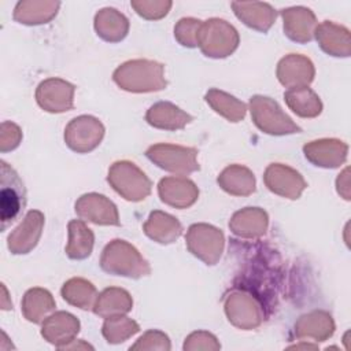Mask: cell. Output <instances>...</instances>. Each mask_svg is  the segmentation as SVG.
Wrapping results in <instances>:
<instances>
[{"instance_id": "29", "label": "cell", "mask_w": 351, "mask_h": 351, "mask_svg": "<svg viewBox=\"0 0 351 351\" xmlns=\"http://www.w3.org/2000/svg\"><path fill=\"white\" fill-rule=\"evenodd\" d=\"M284 99L288 107L303 118H314L322 111V103L318 95L307 86L288 89L284 93Z\"/></svg>"}, {"instance_id": "17", "label": "cell", "mask_w": 351, "mask_h": 351, "mask_svg": "<svg viewBox=\"0 0 351 351\" xmlns=\"http://www.w3.org/2000/svg\"><path fill=\"white\" fill-rule=\"evenodd\" d=\"M44 226V215L38 210H32L26 214L22 223L8 236V248L12 254H27L32 251Z\"/></svg>"}, {"instance_id": "30", "label": "cell", "mask_w": 351, "mask_h": 351, "mask_svg": "<svg viewBox=\"0 0 351 351\" xmlns=\"http://www.w3.org/2000/svg\"><path fill=\"white\" fill-rule=\"evenodd\" d=\"M55 308V300L52 295L43 288L29 289L22 302V311L27 321L40 324L45 319L47 314Z\"/></svg>"}, {"instance_id": "3", "label": "cell", "mask_w": 351, "mask_h": 351, "mask_svg": "<svg viewBox=\"0 0 351 351\" xmlns=\"http://www.w3.org/2000/svg\"><path fill=\"white\" fill-rule=\"evenodd\" d=\"M254 123L265 133L273 136L299 133L302 129L270 97L254 96L250 100Z\"/></svg>"}, {"instance_id": "39", "label": "cell", "mask_w": 351, "mask_h": 351, "mask_svg": "<svg viewBox=\"0 0 351 351\" xmlns=\"http://www.w3.org/2000/svg\"><path fill=\"white\" fill-rule=\"evenodd\" d=\"M336 185H337V192L346 200H350V193H348V169H344V171L341 174H339Z\"/></svg>"}, {"instance_id": "4", "label": "cell", "mask_w": 351, "mask_h": 351, "mask_svg": "<svg viewBox=\"0 0 351 351\" xmlns=\"http://www.w3.org/2000/svg\"><path fill=\"white\" fill-rule=\"evenodd\" d=\"M239 45V34L233 26L222 19L202 23L197 33V47L210 58H226Z\"/></svg>"}, {"instance_id": "32", "label": "cell", "mask_w": 351, "mask_h": 351, "mask_svg": "<svg viewBox=\"0 0 351 351\" xmlns=\"http://www.w3.org/2000/svg\"><path fill=\"white\" fill-rule=\"evenodd\" d=\"M63 299L82 310H90L97 299L96 288L84 278H71L62 287Z\"/></svg>"}, {"instance_id": "5", "label": "cell", "mask_w": 351, "mask_h": 351, "mask_svg": "<svg viewBox=\"0 0 351 351\" xmlns=\"http://www.w3.org/2000/svg\"><path fill=\"white\" fill-rule=\"evenodd\" d=\"M107 181L126 200L138 202L145 199L151 192V181L132 162H115L110 170Z\"/></svg>"}, {"instance_id": "13", "label": "cell", "mask_w": 351, "mask_h": 351, "mask_svg": "<svg viewBox=\"0 0 351 351\" xmlns=\"http://www.w3.org/2000/svg\"><path fill=\"white\" fill-rule=\"evenodd\" d=\"M303 152L306 159L314 166L335 169L346 162L348 145L336 138H322L306 144Z\"/></svg>"}, {"instance_id": "16", "label": "cell", "mask_w": 351, "mask_h": 351, "mask_svg": "<svg viewBox=\"0 0 351 351\" xmlns=\"http://www.w3.org/2000/svg\"><path fill=\"white\" fill-rule=\"evenodd\" d=\"M78 332L80 321L73 314L66 311H58L45 318L41 329L43 337L60 350L74 341Z\"/></svg>"}, {"instance_id": "10", "label": "cell", "mask_w": 351, "mask_h": 351, "mask_svg": "<svg viewBox=\"0 0 351 351\" xmlns=\"http://www.w3.org/2000/svg\"><path fill=\"white\" fill-rule=\"evenodd\" d=\"M225 313L237 328L254 329L263 321V307L247 293H232L226 298Z\"/></svg>"}, {"instance_id": "6", "label": "cell", "mask_w": 351, "mask_h": 351, "mask_svg": "<svg viewBox=\"0 0 351 351\" xmlns=\"http://www.w3.org/2000/svg\"><path fill=\"white\" fill-rule=\"evenodd\" d=\"M26 204V191L19 176L12 167L1 160L0 186V221L4 232L21 214Z\"/></svg>"}, {"instance_id": "12", "label": "cell", "mask_w": 351, "mask_h": 351, "mask_svg": "<svg viewBox=\"0 0 351 351\" xmlns=\"http://www.w3.org/2000/svg\"><path fill=\"white\" fill-rule=\"evenodd\" d=\"M263 180L273 193L288 199H298L307 186L306 181L296 170L281 163L270 165L265 171Z\"/></svg>"}, {"instance_id": "9", "label": "cell", "mask_w": 351, "mask_h": 351, "mask_svg": "<svg viewBox=\"0 0 351 351\" xmlns=\"http://www.w3.org/2000/svg\"><path fill=\"white\" fill-rule=\"evenodd\" d=\"M104 136L101 122L90 115L74 118L64 130L66 144L75 152L85 154L95 149Z\"/></svg>"}, {"instance_id": "34", "label": "cell", "mask_w": 351, "mask_h": 351, "mask_svg": "<svg viewBox=\"0 0 351 351\" xmlns=\"http://www.w3.org/2000/svg\"><path fill=\"white\" fill-rule=\"evenodd\" d=\"M138 330H140V326L136 321L123 315H115V317L106 318L101 333L107 340V343L119 344L126 339H129L130 336L136 335Z\"/></svg>"}, {"instance_id": "31", "label": "cell", "mask_w": 351, "mask_h": 351, "mask_svg": "<svg viewBox=\"0 0 351 351\" xmlns=\"http://www.w3.org/2000/svg\"><path fill=\"white\" fill-rule=\"evenodd\" d=\"M93 233L80 219L69 222V243L66 245V254L71 259H85L90 255L93 248Z\"/></svg>"}, {"instance_id": "20", "label": "cell", "mask_w": 351, "mask_h": 351, "mask_svg": "<svg viewBox=\"0 0 351 351\" xmlns=\"http://www.w3.org/2000/svg\"><path fill=\"white\" fill-rule=\"evenodd\" d=\"M285 34L296 43H308L315 32V16L308 8L295 7L281 12Z\"/></svg>"}, {"instance_id": "2", "label": "cell", "mask_w": 351, "mask_h": 351, "mask_svg": "<svg viewBox=\"0 0 351 351\" xmlns=\"http://www.w3.org/2000/svg\"><path fill=\"white\" fill-rule=\"evenodd\" d=\"M100 266L110 274L130 278H140L151 271L148 262L125 240H112L106 245L100 258Z\"/></svg>"}, {"instance_id": "27", "label": "cell", "mask_w": 351, "mask_h": 351, "mask_svg": "<svg viewBox=\"0 0 351 351\" xmlns=\"http://www.w3.org/2000/svg\"><path fill=\"white\" fill-rule=\"evenodd\" d=\"M219 186L234 196H247L255 191V177L244 166L232 165L218 176Z\"/></svg>"}, {"instance_id": "33", "label": "cell", "mask_w": 351, "mask_h": 351, "mask_svg": "<svg viewBox=\"0 0 351 351\" xmlns=\"http://www.w3.org/2000/svg\"><path fill=\"white\" fill-rule=\"evenodd\" d=\"M206 101L213 107V110L230 122H239L245 115V104L218 89H210L206 93Z\"/></svg>"}, {"instance_id": "1", "label": "cell", "mask_w": 351, "mask_h": 351, "mask_svg": "<svg viewBox=\"0 0 351 351\" xmlns=\"http://www.w3.org/2000/svg\"><path fill=\"white\" fill-rule=\"evenodd\" d=\"M112 78L119 88L137 93L160 90L166 86L163 64L145 59L129 60L121 64L114 71Z\"/></svg>"}, {"instance_id": "23", "label": "cell", "mask_w": 351, "mask_h": 351, "mask_svg": "<svg viewBox=\"0 0 351 351\" xmlns=\"http://www.w3.org/2000/svg\"><path fill=\"white\" fill-rule=\"evenodd\" d=\"M145 119L154 128L177 130L182 129L186 123H189L192 121V117L169 101H159L148 110Z\"/></svg>"}, {"instance_id": "35", "label": "cell", "mask_w": 351, "mask_h": 351, "mask_svg": "<svg viewBox=\"0 0 351 351\" xmlns=\"http://www.w3.org/2000/svg\"><path fill=\"white\" fill-rule=\"evenodd\" d=\"M202 26V22L193 18L181 19L174 27V37L177 41L188 48L197 47V33Z\"/></svg>"}, {"instance_id": "22", "label": "cell", "mask_w": 351, "mask_h": 351, "mask_svg": "<svg viewBox=\"0 0 351 351\" xmlns=\"http://www.w3.org/2000/svg\"><path fill=\"white\" fill-rule=\"evenodd\" d=\"M335 332V322L326 311H313L302 315L295 324V336L298 339L311 337L315 341H324Z\"/></svg>"}, {"instance_id": "21", "label": "cell", "mask_w": 351, "mask_h": 351, "mask_svg": "<svg viewBox=\"0 0 351 351\" xmlns=\"http://www.w3.org/2000/svg\"><path fill=\"white\" fill-rule=\"evenodd\" d=\"M229 228L234 234L244 239L259 237L266 232L267 214L259 207H247L234 213Z\"/></svg>"}, {"instance_id": "18", "label": "cell", "mask_w": 351, "mask_h": 351, "mask_svg": "<svg viewBox=\"0 0 351 351\" xmlns=\"http://www.w3.org/2000/svg\"><path fill=\"white\" fill-rule=\"evenodd\" d=\"M158 192L163 203L176 208H186L192 206L199 196L196 185L184 177L162 178L158 185Z\"/></svg>"}, {"instance_id": "7", "label": "cell", "mask_w": 351, "mask_h": 351, "mask_svg": "<svg viewBox=\"0 0 351 351\" xmlns=\"http://www.w3.org/2000/svg\"><path fill=\"white\" fill-rule=\"evenodd\" d=\"M147 158L160 169L180 176L199 170L197 151L189 147L173 144H156L147 149Z\"/></svg>"}, {"instance_id": "25", "label": "cell", "mask_w": 351, "mask_h": 351, "mask_svg": "<svg viewBox=\"0 0 351 351\" xmlns=\"http://www.w3.org/2000/svg\"><path fill=\"white\" fill-rule=\"evenodd\" d=\"M132 306L133 300L129 292L121 288H107L100 295H97L92 310L95 314L103 318H110L129 313Z\"/></svg>"}, {"instance_id": "36", "label": "cell", "mask_w": 351, "mask_h": 351, "mask_svg": "<svg viewBox=\"0 0 351 351\" xmlns=\"http://www.w3.org/2000/svg\"><path fill=\"white\" fill-rule=\"evenodd\" d=\"M170 340L167 335L160 330H148L145 332L136 344L130 346V350H170Z\"/></svg>"}, {"instance_id": "37", "label": "cell", "mask_w": 351, "mask_h": 351, "mask_svg": "<svg viewBox=\"0 0 351 351\" xmlns=\"http://www.w3.org/2000/svg\"><path fill=\"white\" fill-rule=\"evenodd\" d=\"M221 344L217 337L208 332L197 330L191 333L184 343V350H219Z\"/></svg>"}, {"instance_id": "28", "label": "cell", "mask_w": 351, "mask_h": 351, "mask_svg": "<svg viewBox=\"0 0 351 351\" xmlns=\"http://www.w3.org/2000/svg\"><path fill=\"white\" fill-rule=\"evenodd\" d=\"M95 29L97 36L110 43H117L125 38L129 30L128 19L114 8H104L96 14Z\"/></svg>"}, {"instance_id": "8", "label": "cell", "mask_w": 351, "mask_h": 351, "mask_svg": "<svg viewBox=\"0 0 351 351\" xmlns=\"http://www.w3.org/2000/svg\"><path fill=\"white\" fill-rule=\"evenodd\" d=\"M188 250L207 265H214L223 250V233L207 223H195L186 233Z\"/></svg>"}, {"instance_id": "24", "label": "cell", "mask_w": 351, "mask_h": 351, "mask_svg": "<svg viewBox=\"0 0 351 351\" xmlns=\"http://www.w3.org/2000/svg\"><path fill=\"white\" fill-rule=\"evenodd\" d=\"M145 234L160 244H170L176 241L182 232L181 223L170 214L154 211L144 223Z\"/></svg>"}, {"instance_id": "38", "label": "cell", "mask_w": 351, "mask_h": 351, "mask_svg": "<svg viewBox=\"0 0 351 351\" xmlns=\"http://www.w3.org/2000/svg\"><path fill=\"white\" fill-rule=\"evenodd\" d=\"M130 4L136 12L145 19H159L165 16L171 7V1H132Z\"/></svg>"}, {"instance_id": "15", "label": "cell", "mask_w": 351, "mask_h": 351, "mask_svg": "<svg viewBox=\"0 0 351 351\" xmlns=\"http://www.w3.org/2000/svg\"><path fill=\"white\" fill-rule=\"evenodd\" d=\"M314 64L306 56L291 53L277 66V78L288 89L307 86L314 78Z\"/></svg>"}, {"instance_id": "19", "label": "cell", "mask_w": 351, "mask_h": 351, "mask_svg": "<svg viewBox=\"0 0 351 351\" xmlns=\"http://www.w3.org/2000/svg\"><path fill=\"white\" fill-rule=\"evenodd\" d=\"M315 38L324 52L330 56L347 58L351 53L350 32L344 26L325 21L315 27Z\"/></svg>"}, {"instance_id": "26", "label": "cell", "mask_w": 351, "mask_h": 351, "mask_svg": "<svg viewBox=\"0 0 351 351\" xmlns=\"http://www.w3.org/2000/svg\"><path fill=\"white\" fill-rule=\"evenodd\" d=\"M234 14L247 26L267 32L276 19V12L269 4L265 3H232Z\"/></svg>"}, {"instance_id": "11", "label": "cell", "mask_w": 351, "mask_h": 351, "mask_svg": "<svg viewBox=\"0 0 351 351\" xmlns=\"http://www.w3.org/2000/svg\"><path fill=\"white\" fill-rule=\"evenodd\" d=\"M75 86L60 78L43 81L36 92L38 106L48 112H63L73 108Z\"/></svg>"}, {"instance_id": "14", "label": "cell", "mask_w": 351, "mask_h": 351, "mask_svg": "<svg viewBox=\"0 0 351 351\" xmlns=\"http://www.w3.org/2000/svg\"><path fill=\"white\" fill-rule=\"evenodd\" d=\"M75 213L82 219L97 225H119V215L115 204L99 193L81 196L75 203Z\"/></svg>"}]
</instances>
